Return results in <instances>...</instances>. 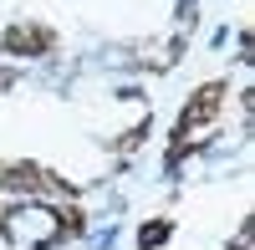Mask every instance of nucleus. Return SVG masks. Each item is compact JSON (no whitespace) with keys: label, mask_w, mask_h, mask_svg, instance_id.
I'll return each instance as SVG.
<instances>
[{"label":"nucleus","mask_w":255,"mask_h":250,"mask_svg":"<svg viewBox=\"0 0 255 250\" xmlns=\"http://www.w3.org/2000/svg\"><path fill=\"white\" fill-rule=\"evenodd\" d=\"M87 230L72 199H0V245L10 250H56Z\"/></svg>","instance_id":"f257e3e1"},{"label":"nucleus","mask_w":255,"mask_h":250,"mask_svg":"<svg viewBox=\"0 0 255 250\" xmlns=\"http://www.w3.org/2000/svg\"><path fill=\"white\" fill-rule=\"evenodd\" d=\"M225 92H230V82H204V87H194V97L184 102L174 133H168V169H179L189 153H199L204 143L215 138L220 113H225Z\"/></svg>","instance_id":"f03ea898"},{"label":"nucleus","mask_w":255,"mask_h":250,"mask_svg":"<svg viewBox=\"0 0 255 250\" xmlns=\"http://www.w3.org/2000/svg\"><path fill=\"white\" fill-rule=\"evenodd\" d=\"M0 199H77V189L31 158H5L0 163Z\"/></svg>","instance_id":"7ed1b4c3"},{"label":"nucleus","mask_w":255,"mask_h":250,"mask_svg":"<svg viewBox=\"0 0 255 250\" xmlns=\"http://www.w3.org/2000/svg\"><path fill=\"white\" fill-rule=\"evenodd\" d=\"M0 51L5 56H46V51H56V31L41 26V20H15V26L0 31Z\"/></svg>","instance_id":"20e7f679"},{"label":"nucleus","mask_w":255,"mask_h":250,"mask_svg":"<svg viewBox=\"0 0 255 250\" xmlns=\"http://www.w3.org/2000/svg\"><path fill=\"white\" fill-rule=\"evenodd\" d=\"M10 87H15V72H10V67H0V97H5Z\"/></svg>","instance_id":"39448f33"}]
</instances>
